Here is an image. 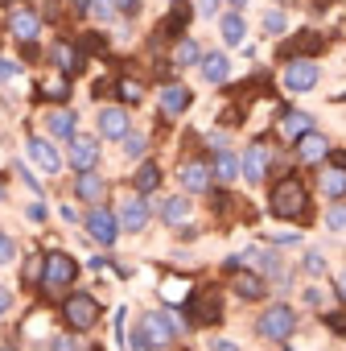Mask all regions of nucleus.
<instances>
[{
	"instance_id": "nucleus-23",
	"label": "nucleus",
	"mask_w": 346,
	"mask_h": 351,
	"mask_svg": "<svg viewBox=\"0 0 346 351\" xmlns=\"http://www.w3.org/2000/svg\"><path fill=\"white\" fill-rule=\"evenodd\" d=\"M173 58H178V66H190V62H202V54H198V42H190V38H182V42H178V50H173Z\"/></svg>"
},
{
	"instance_id": "nucleus-7",
	"label": "nucleus",
	"mask_w": 346,
	"mask_h": 351,
	"mask_svg": "<svg viewBox=\"0 0 346 351\" xmlns=\"http://www.w3.org/2000/svg\"><path fill=\"white\" fill-rule=\"evenodd\" d=\"M29 153H34V161H38L46 173H58V169H62V157H58V149H54L46 136H29Z\"/></svg>"
},
{
	"instance_id": "nucleus-45",
	"label": "nucleus",
	"mask_w": 346,
	"mask_h": 351,
	"mask_svg": "<svg viewBox=\"0 0 346 351\" xmlns=\"http://www.w3.org/2000/svg\"><path fill=\"white\" fill-rule=\"evenodd\" d=\"M284 351H293V347H284Z\"/></svg>"
},
{
	"instance_id": "nucleus-25",
	"label": "nucleus",
	"mask_w": 346,
	"mask_h": 351,
	"mask_svg": "<svg viewBox=\"0 0 346 351\" xmlns=\"http://www.w3.org/2000/svg\"><path fill=\"white\" fill-rule=\"evenodd\" d=\"M157 182H161V169H157V165H140V173H136V191H157Z\"/></svg>"
},
{
	"instance_id": "nucleus-35",
	"label": "nucleus",
	"mask_w": 346,
	"mask_h": 351,
	"mask_svg": "<svg viewBox=\"0 0 346 351\" xmlns=\"http://www.w3.org/2000/svg\"><path fill=\"white\" fill-rule=\"evenodd\" d=\"M95 17H99V21L111 17V0H95Z\"/></svg>"
},
{
	"instance_id": "nucleus-5",
	"label": "nucleus",
	"mask_w": 346,
	"mask_h": 351,
	"mask_svg": "<svg viewBox=\"0 0 346 351\" xmlns=\"http://www.w3.org/2000/svg\"><path fill=\"white\" fill-rule=\"evenodd\" d=\"M87 232H91V240H95V244H111V240H116V232H120V219H116L111 211L95 207V211H87Z\"/></svg>"
},
{
	"instance_id": "nucleus-4",
	"label": "nucleus",
	"mask_w": 346,
	"mask_h": 351,
	"mask_svg": "<svg viewBox=\"0 0 346 351\" xmlns=\"http://www.w3.org/2000/svg\"><path fill=\"white\" fill-rule=\"evenodd\" d=\"M280 79H284L289 91H313L317 79H321V66H317V62H289Z\"/></svg>"
},
{
	"instance_id": "nucleus-32",
	"label": "nucleus",
	"mask_w": 346,
	"mask_h": 351,
	"mask_svg": "<svg viewBox=\"0 0 346 351\" xmlns=\"http://www.w3.org/2000/svg\"><path fill=\"white\" fill-rule=\"evenodd\" d=\"M219 13V0H198V17H215Z\"/></svg>"
},
{
	"instance_id": "nucleus-22",
	"label": "nucleus",
	"mask_w": 346,
	"mask_h": 351,
	"mask_svg": "<svg viewBox=\"0 0 346 351\" xmlns=\"http://www.w3.org/2000/svg\"><path fill=\"white\" fill-rule=\"evenodd\" d=\"M321 191H325L330 199H342V195H346V173H342V169H330L325 178H321Z\"/></svg>"
},
{
	"instance_id": "nucleus-43",
	"label": "nucleus",
	"mask_w": 346,
	"mask_h": 351,
	"mask_svg": "<svg viewBox=\"0 0 346 351\" xmlns=\"http://www.w3.org/2000/svg\"><path fill=\"white\" fill-rule=\"evenodd\" d=\"M75 5H79V9H87V0H75Z\"/></svg>"
},
{
	"instance_id": "nucleus-2",
	"label": "nucleus",
	"mask_w": 346,
	"mask_h": 351,
	"mask_svg": "<svg viewBox=\"0 0 346 351\" xmlns=\"http://www.w3.org/2000/svg\"><path fill=\"white\" fill-rule=\"evenodd\" d=\"M293 326H297V314H293L289 306H268V310L260 314V322H256V330H260L264 339H276V343H284V339L293 335Z\"/></svg>"
},
{
	"instance_id": "nucleus-1",
	"label": "nucleus",
	"mask_w": 346,
	"mask_h": 351,
	"mask_svg": "<svg viewBox=\"0 0 346 351\" xmlns=\"http://www.w3.org/2000/svg\"><path fill=\"white\" fill-rule=\"evenodd\" d=\"M305 207H309V195H305V186H301L297 178H284V182L272 191V211H276L280 219H301Z\"/></svg>"
},
{
	"instance_id": "nucleus-3",
	"label": "nucleus",
	"mask_w": 346,
	"mask_h": 351,
	"mask_svg": "<svg viewBox=\"0 0 346 351\" xmlns=\"http://www.w3.org/2000/svg\"><path fill=\"white\" fill-rule=\"evenodd\" d=\"M62 314H66V322H70L75 330H87V326H95V318H99V306H95V298H87V293H75V298H66Z\"/></svg>"
},
{
	"instance_id": "nucleus-42",
	"label": "nucleus",
	"mask_w": 346,
	"mask_h": 351,
	"mask_svg": "<svg viewBox=\"0 0 346 351\" xmlns=\"http://www.w3.org/2000/svg\"><path fill=\"white\" fill-rule=\"evenodd\" d=\"M338 289H342V298H346V269H342V277H338Z\"/></svg>"
},
{
	"instance_id": "nucleus-33",
	"label": "nucleus",
	"mask_w": 346,
	"mask_h": 351,
	"mask_svg": "<svg viewBox=\"0 0 346 351\" xmlns=\"http://www.w3.org/2000/svg\"><path fill=\"white\" fill-rule=\"evenodd\" d=\"M54 58H58L62 66H70V62H75V54H70V46H54Z\"/></svg>"
},
{
	"instance_id": "nucleus-15",
	"label": "nucleus",
	"mask_w": 346,
	"mask_h": 351,
	"mask_svg": "<svg viewBox=\"0 0 346 351\" xmlns=\"http://www.w3.org/2000/svg\"><path fill=\"white\" fill-rule=\"evenodd\" d=\"M313 128V116L309 112H284L280 116V136L284 141H293V136H301V132H309Z\"/></svg>"
},
{
	"instance_id": "nucleus-12",
	"label": "nucleus",
	"mask_w": 346,
	"mask_h": 351,
	"mask_svg": "<svg viewBox=\"0 0 346 351\" xmlns=\"http://www.w3.org/2000/svg\"><path fill=\"white\" fill-rule=\"evenodd\" d=\"M9 29H13V38H21V42H34V38H38V17H34L29 9H13V17H9Z\"/></svg>"
},
{
	"instance_id": "nucleus-19",
	"label": "nucleus",
	"mask_w": 346,
	"mask_h": 351,
	"mask_svg": "<svg viewBox=\"0 0 346 351\" xmlns=\"http://www.w3.org/2000/svg\"><path fill=\"white\" fill-rule=\"evenodd\" d=\"M219 34H223V42H227V46H239V42H243V17H239V13H223Z\"/></svg>"
},
{
	"instance_id": "nucleus-37",
	"label": "nucleus",
	"mask_w": 346,
	"mask_h": 351,
	"mask_svg": "<svg viewBox=\"0 0 346 351\" xmlns=\"http://www.w3.org/2000/svg\"><path fill=\"white\" fill-rule=\"evenodd\" d=\"M13 256H17V240H13V236H5V261L13 265Z\"/></svg>"
},
{
	"instance_id": "nucleus-13",
	"label": "nucleus",
	"mask_w": 346,
	"mask_h": 351,
	"mask_svg": "<svg viewBox=\"0 0 346 351\" xmlns=\"http://www.w3.org/2000/svg\"><path fill=\"white\" fill-rule=\"evenodd\" d=\"M99 128H103V136H111V141L128 136V112H124V108H107V112L99 116Z\"/></svg>"
},
{
	"instance_id": "nucleus-11",
	"label": "nucleus",
	"mask_w": 346,
	"mask_h": 351,
	"mask_svg": "<svg viewBox=\"0 0 346 351\" xmlns=\"http://www.w3.org/2000/svg\"><path fill=\"white\" fill-rule=\"evenodd\" d=\"M182 186L194 191V195L207 191V186H211V169H207L202 161H186V165H182Z\"/></svg>"
},
{
	"instance_id": "nucleus-16",
	"label": "nucleus",
	"mask_w": 346,
	"mask_h": 351,
	"mask_svg": "<svg viewBox=\"0 0 346 351\" xmlns=\"http://www.w3.org/2000/svg\"><path fill=\"white\" fill-rule=\"evenodd\" d=\"M186 104H190V91H186V87H165V91H161V112H165V116L186 112Z\"/></svg>"
},
{
	"instance_id": "nucleus-41",
	"label": "nucleus",
	"mask_w": 346,
	"mask_h": 351,
	"mask_svg": "<svg viewBox=\"0 0 346 351\" xmlns=\"http://www.w3.org/2000/svg\"><path fill=\"white\" fill-rule=\"evenodd\" d=\"M116 5H120L124 13H136V0H116Z\"/></svg>"
},
{
	"instance_id": "nucleus-14",
	"label": "nucleus",
	"mask_w": 346,
	"mask_h": 351,
	"mask_svg": "<svg viewBox=\"0 0 346 351\" xmlns=\"http://www.w3.org/2000/svg\"><path fill=\"white\" fill-rule=\"evenodd\" d=\"M95 161H99V145H95V141H75V145H70V165H75V169L91 173Z\"/></svg>"
},
{
	"instance_id": "nucleus-18",
	"label": "nucleus",
	"mask_w": 346,
	"mask_h": 351,
	"mask_svg": "<svg viewBox=\"0 0 346 351\" xmlns=\"http://www.w3.org/2000/svg\"><path fill=\"white\" fill-rule=\"evenodd\" d=\"M161 215H165V223H169V228H182V223L190 219V203H186L182 195H178V199H165Z\"/></svg>"
},
{
	"instance_id": "nucleus-9",
	"label": "nucleus",
	"mask_w": 346,
	"mask_h": 351,
	"mask_svg": "<svg viewBox=\"0 0 346 351\" xmlns=\"http://www.w3.org/2000/svg\"><path fill=\"white\" fill-rule=\"evenodd\" d=\"M219 318V298L207 289V293H198L194 302H190V322L194 326H207V322H215Z\"/></svg>"
},
{
	"instance_id": "nucleus-39",
	"label": "nucleus",
	"mask_w": 346,
	"mask_h": 351,
	"mask_svg": "<svg viewBox=\"0 0 346 351\" xmlns=\"http://www.w3.org/2000/svg\"><path fill=\"white\" fill-rule=\"evenodd\" d=\"M215 351H239V347H235L231 339H215Z\"/></svg>"
},
{
	"instance_id": "nucleus-36",
	"label": "nucleus",
	"mask_w": 346,
	"mask_h": 351,
	"mask_svg": "<svg viewBox=\"0 0 346 351\" xmlns=\"http://www.w3.org/2000/svg\"><path fill=\"white\" fill-rule=\"evenodd\" d=\"M25 211H29V219H34V223H42V219H46V207H42V203H34V207H25Z\"/></svg>"
},
{
	"instance_id": "nucleus-38",
	"label": "nucleus",
	"mask_w": 346,
	"mask_h": 351,
	"mask_svg": "<svg viewBox=\"0 0 346 351\" xmlns=\"http://www.w3.org/2000/svg\"><path fill=\"white\" fill-rule=\"evenodd\" d=\"M21 178H25V186H29V191H42V186H38V178H34V173H29L25 165H21Z\"/></svg>"
},
{
	"instance_id": "nucleus-24",
	"label": "nucleus",
	"mask_w": 346,
	"mask_h": 351,
	"mask_svg": "<svg viewBox=\"0 0 346 351\" xmlns=\"http://www.w3.org/2000/svg\"><path fill=\"white\" fill-rule=\"evenodd\" d=\"M215 173H219L223 182H235V178H239V161H235L231 153H219V161H215Z\"/></svg>"
},
{
	"instance_id": "nucleus-10",
	"label": "nucleus",
	"mask_w": 346,
	"mask_h": 351,
	"mask_svg": "<svg viewBox=\"0 0 346 351\" xmlns=\"http://www.w3.org/2000/svg\"><path fill=\"white\" fill-rule=\"evenodd\" d=\"M227 75H231V58H227L223 50H211V54L202 58V79H207V83H223Z\"/></svg>"
},
{
	"instance_id": "nucleus-6",
	"label": "nucleus",
	"mask_w": 346,
	"mask_h": 351,
	"mask_svg": "<svg viewBox=\"0 0 346 351\" xmlns=\"http://www.w3.org/2000/svg\"><path fill=\"white\" fill-rule=\"evenodd\" d=\"M79 277V265L66 256V252H50L46 256V285L54 289V285H70Z\"/></svg>"
},
{
	"instance_id": "nucleus-40",
	"label": "nucleus",
	"mask_w": 346,
	"mask_h": 351,
	"mask_svg": "<svg viewBox=\"0 0 346 351\" xmlns=\"http://www.w3.org/2000/svg\"><path fill=\"white\" fill-rule=\"evenodd\" d=\"M54 351H75V347H70V339H54Z\"/></svg>"
},
{
	"instance_id": "nucleus-26",
	"label": "nucleus",
	"mask_w": 346,
	"mask_h": 351,
	"mask_svg": "<svg viewBox=\"0 0 346 351\" xmlns=\"http://www.w3.org/2000/svg\"><path fill=\"white\" fill-rule=\"evenodd\" d=\"M301 157H305V161L325 157V136H305V141H301Z\"/></svg>"
},
{
	"instance_id": "nucleus-34",
	"label": "nucleus",
	"mask_w": 346,
	"mask_h": 351,
	"mask_svg": "<svg viewBox=\"0 0 346 351\" xmlns=\"http://www.w3.org/2000/svg\"><path fill=\"white\" fill-rule=\"evenodd\" d=\"M5 79H9V83H17V79H21V66H17L13 58H5Z\"/></svg>"
},
{
	"instance_id": "nucleus-44",
	"label": "nucleus",
	"mask_w": 346,
	"mask_h": 351,
	"mask_svg": "<svg viewBox=\"0 0 346 351\" xmlns=\"http://www.w3.org/2000/svg\"><path fill=\"white\" fill-rule=\"evenodd\" d=\"M5 351H17V347H13V343H5Z\"/></svg>"
},
{
	"instance_id": "nucleus-30",
	"label": "nucleus",
	"mask_w": 346,
	"mask_h": 351,
	"mask_svg": "<svg viewBox=\"0 0 346 351\" xmlns=\"http://www.w3.org/2000/svg\"><path fill=\"white\" fill-rule=\"evenodd\" d=\"M325 228H330V232H346V207H334V211L325 215Z\"/></svg>"
},
{
	"instance_id": "nucleus-8",
	"label": "nucleus",
	"mask_w": 346,
	"mask_h": 351,
	"mask_svg": "<svg viewBox=\"0 0 346 351\" xmlns=\"http://www.w3.org/2000/svg\"><path fill=\"white\" fill-rule=\"evenodd\" d=\"M144 223H148L144 199H124V203H120V228H124V232H140Z\"/></svg>"
},
{
	"instance_id": "nucleus-28",
	"label": "nucleus",
	"mask_w": 346,
	"mask_h": 351,
	"mask_svg": "<svg viewBox=\"0 0 346 351\" xmlns=\"http://www.w3.org/2000/svg\"><path fill=\"white\" fill-rule=\"evenodd\" d=\"M235 289H239L243 298H260V293H264V281H260V277H239Z\"/></svg>"
},
{
	"instance_id": "nucleus-27",
	"label": "nucleus",
	"mask_w": 346,
	"mask_h": 351,
	"mask_svg": "<svg viewBox=\"0 0 346 351\" xmlns=\"http://www.w3.org/2000/svg\"><path fill=\"white\" fill-rule=\"evenodd\" d=\"M284 25H289V17H284L280 9H268V13H264V29H268V34H284Z\"/></svg>"
},
{
	"instance_id": "nucleus-21",
	"label": "nucleus",
	"mask_w": 346,
	"mask_h": 351,
	"mask_svg": "<svg viewBox=\"0 0 346 351\" xmlns=\"http://www.w3.org/2000/svg\"><path fill=\"white\" fill-rule=\"evenodd\" d=\"M103 191H107V186L95 178V173H83V178H79V199H87V203H99V199H103Z\"/></svg>"
},
{
	"instance_id": "nucleus-17",
	"label": "nucleus",
	"mask_w": 346,
	"mask_h": 351,
	"mask_svg": "<svg viewBox=\"0 0 346 351\" xmlns=\"http://www.w3.org/2000/svg\"><path fill=\"white\" fill-rule=\"evenodd\" d=\"M264 165H268V153H264V145H252L248 153H243V173L252 182H260L264 178Z\"/></svg>"
},
{
	"instance_id": "nucleus-31",
	"label": "nucleus",
	"mask_w": 346,
	"mask_h": 351,
	"mask_svg": "<svg viewBox=\"0 0 346 351\" xmlns=\"http://www.w3.org/2000/svg\"><path fill=\"white\" fill-rule=\"evenodd\" d=\"M305 269H309V273H321V269H325V256H321V252H309V256H305Z\"/></svg>"
},
{
	"instance_id": "nucleus-20",
	"label": "nucleus",
	"mask_w": 346,
	"mask_h": 351,
	"mask_svg": "<svg viewBox=\"0 0 346 351\" xmlns=\"http://www.w3.org/2000/svg\"><path fill=\"white\" fill-rule=\"evenodd\" d=\"M46 132L50 136H70L75 132V112H66V108L62 112H50L46 116Z\"/></svg>"
},
{
	"instance_id": "nucleus-29",
	"label": "nucleus",
	"mask_w": 346,
	"mask_h": 351,
	"mask_svg": "<svg viewBox=\"0 0 346 351\" xmlns=\"http://www.w3.org/2000/svg\"><path fill=\"white\" fill-rule=\"evenodd\" d=\"M144 149H148V141H144L140 132H128V136H124V153H128V157H140Z\"/></svg>"
}]
</instances>
